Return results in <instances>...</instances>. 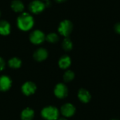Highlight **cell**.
<instances>
[{
  "mask_svg": "<svg viewBox=\"0 0 120 120\" xmlns=\"http://www.w3.org/2000/svg\"><path fill=\"white\" fill-rule=\"evenodd\" d=\"M17 25L20 30L28 31L34 25V18L28 13H22L17 19Z\"/></svg>",
  "mask_w": 120,
  "mask_h": 120,
  "instance_id": "1",
  "label": "cell"
},
{
  "mask_svg": "<svg viewBox=\"0 0 120 120\" xmlns=\"http://www.w3.org/2000/svg\"><path fill=\"white\" fill-rule=\"evenodd\" d=\"M59 113L58 109L52 105L44 108L41 112V117L46 120H57L59 117Z\"/></svg>",
  "mask_w": 120,
  "mask_h": 120,
  "instance_id": "2",
  "label": "cell"
},
{
  "mask_svg": "<svg viewBox=\"0 0 120 120\" xmlns=\"http://www.w3.org/2000/svg\"><path fill=\"white\" fill-rule=\"evenodd\" d=\"M72 29H73V25L72 22L68 20H64L60 23L58 31L60 33V34H61L62 36L65 37H68L69 35L71 34Z\"/></svg>",
  "mask_w": 120,
  "mask_h": 120,
  "instance_id": "3",
  "label": "cell"
},
{
  "mask_svg": "<svg viewBox=\"0 0 120 120\" xmlns=\"http://www.w3.org/2000/svg\"><path fill=\"white\" fill-rule=\"evenodd\" d=\"M45 39H46L45 34H44L43 32H41V30H36L33 31L30 34V41L32 44H36V45L43 43Z\"/></svg>",
  "mask_w": 120,
  "mask_h": 120,
  "instance_id": "4",
  "label": "cell"
},
{
  "mask_svg": "<svg viewBox=\"0 0 120 120\" xmlns=\"http://www.w3.org/2000/svg\"><path fill=\"white\" fill-rule=\"evenodd\" d=\"M54 94L59 99H63L68 95V89L63 83H58L54 88Z\"/></svg>",
  "mask_w": 120,
  "mask_h": 120,
  "instance_id": "5",
  "label": "cell"
},
{
  "mask_svg": "<svg viewBox=\"0 0 120 120\" xmlns=\"http://www.w3.org/2000/svg\"><path fill=\"white\" fill-rule=\"evenodd\" d=\"M46 7V4L41 0H34L29 4V10L34 14L41 13Z\"/></svg>",
  "mask_w": 120,
  "mask_h": 120,
  "instance_id": "6",
  "label": "cell"
},
{
  "mask_svg": "<svg viewBox=\"0 0 120 120\" xmlns=\"http://www.w3.org/2000/svg\"><path fill=\"white\" fill-rule=\"evenodd\" d=\"M60 112L65 117H71L76 112V108L70 103H65L60 108Z\"/></svg>",
  "mask_w": 120,
  "mask_h": 120,
  "instance_id": "7",
  "label": "cell"
},
{
  "mask_svg": "<svg viewBox=\"0 0 120 120\" xmlns=\"http://www.w3.org/2000/svg\"><path fill=\"white\" fill-rule=\"evenodd\" d=\"M36 90H37V86L32 82H26L22 84L21 87V91L22 94H25V96H31L34 94Z\"/></svg>",
  "mask_w": 120,
  "mask_h": 120,
  "instance_id": "8",
  "label": "cell"
},
{
  "mask_svg": "<svg viewBox=\"0 0 120 120\" xmlns=\"http://www.w3.org/2000/svg\"><path fill=\"white\" fill-rule=\"evenodd\" d=\"M48 51L46 49L39 48L37 49L33 53V58L35 60L38 62H41L45 60L48 57Z\"/></svg>",
  "mask_w": 120,
  "mask_h": 120,
  "instance_id": "9",
  "label": "cell"
},
{
  "mask_svg": "<svg viewBox=\"0 0 120 120\" xmlns=\"http://www.w3.org/2000/svg\"><path fill=\"white\" fill-rule=\"evenodd\" d=\"M12 85V81L11 78L6 75H2L0 77V91H6L10 89Z\"/></svg>",
  "mask_w": 120,
  "mask_h": 120,
  "instance_id": "10",
  "label": "cell"
},
{
  "mask_svg": "<svg viewBox=\"0 0 120 120\" xmlns=\"http://www.w3.org/2000/svg\"><path fill=\"white\" fill-rule=\"evenodd\" d=\"M77 96L79 100L83 103H88L91 100V95L90 92L85 89H80L78 91Z\"/></svg>",
  "mask_w": 120,
  "mask_h": 120,
  "instance_id": "11",
  "label": "cell"
},
{
  "mask_svg": "<svg viewBox=\"0 0 120 120\" xmlns=\"http://www.w3.org/2000/svg\"><path fill=\"white\" fill-rule=\"evenodd\" d=\"M71 63L72 61L70 57L67 55H64L62 57H60V58L59 59L58 65L60 68L63 70H66L71 65Z\"/></svg>",
  "mask_w": 120,
  "mask_h": 120,
  "instance_id": "12",
  "label": "cell"
},
{
  "mask_svg": "<svg viewBox=\"0 0 120 120\" xmlns=\"http://www.w3.org/2000/svg\"><path fill=\"white\" fill-rule=\"evenodd\" d=\"M11 7L15 13H22L24 11V4L20 0H13L11 4Z\"/></svg>",
  "mask_w": 120,
  "mask_h": 120,
  "instance_id": "13",
  "label": "cell"
},
{
  "mask_svg": "<svg viewBox=\"0 0 120 120\" xmlns=\"http://www.w3.org/2000/svg\"><path fill=\"white\" fill-rule=\"evenodd\" d=\"M11 32V25L6 20H0V34L6 36Z\"/></svg>",
  "mask_w": 120,
  "mask_h": 120,
  "instance_id": "14",
  "label": "cell"
},
{
  "mask_svg": "<svg viewBox=\"0 0 120 120\" xmlns=\"http://www.w3.org/2000/svg\"><path fill=\"white\" fill-rule=\"evenodd\" d=\"M34 117V112L32 109L27 108L24 109L20 115V118L22 120H32Z\"/></svg>",
  "mask_w": 120,
  "mask_h": 120,
  "instance_id": "15",
  "label": "cell"
},
{
  "mask_svg": "<svg viewBox=\"0 0 120 120\" xmlns=\"http://www.w3.org/2000/svg\"><path fill=\"white\" fill-rule=\"evenodd\" d=\"M8 65L10 68H13V69H18L20 68L21 67L22 65V61L20 58H17V57H13L12 58H11L8 62Z\"/></svg>",
  "mask_w": 120,
  "mask_h": 120,
  "instance_id": "16",
  "label": "cell"
},
{
  "mask_svg": "<svg viewBox=\"0 0 120 120\" xmlns=\"http://www.w3.org/2000/svg\"><path fill=\"white\" fill-rule=\"evenodd\" d=\"M62 47L66 51H71L72 49L73 44H72V41L70 40V38L65 37L63 39V43H62Z\"/></svg>",
  "mask_w": 120,
  "mask_h": 120,
  "instance_id": "17",
  "label": "cell"
},
{
  "mask_svg": "<svg viewBox=\"0 0 120 120\" xmlns=\"http://www.w3.org/2000/svg\"><path fill=\"white\" fill-rule=\"evenodd\" d=\"M75 72L70 70H68L65 71V72L63 75V80L65 82H70L75 79Z\"/></svg>",
  "mask_w": 120,
  "mask_h": 120,
  "instance_id": "18",
  "label": "cell"
},
{
  "mask_svg": "<svg viewBox=\"0 0 120 120\" xmlns=\"http://www.w3.org/2000/svg\"><path fill=\"white\" fill-rule=\"evenodd\" d=\"M46 40L50 43H56L59 40L58 34L55 32H51L48 34L46 37Z\"/></svg>",
  "mask_w": 120,
  "mask_h": 120,
  "instance_id": "19",
  "label": "cell"
},
{
  "mask_svg": "<svg viewBox=\"0 0 120 120\" xmlns=\"http://www.w3.org/2000/svg\"><path fill=\"white\" fill-rule=\"evenodd\" d=\"M5 65H6V63H5V61L4 60V59L0 57V72L2 71L4 68H5Z\"/></svg>",
  "mask_w": 120,
  "mask_h": 120,
  "instance_id": "20",
  "label": "cell"
},
{
  "mask_svg": "<svg viewBox=\"0 0 120 120\" xmlns=\"http://www.w3.org/2000/svg\"><path fill=\"white\" fill-rule=\"evenodd\" d=\"M115 30L117 33L120 34V22H117L115 25Z\"/></svg>",
  "mask_w": 120,
  "mask_h": 120,
  "instance_id": "21",
  "label": "cell"
},
{
  "mask_svg": "<svg viewBox=\"0 0 120 120\" xmlns=\"http://www.w3.org/2000/svg\"><path fill=\"white\" fill-rule=\"evenodd\" d=\"M57 2H58V3H62V2H64V1H67V0H56Z\"/></svg>",
  "mask_w": 120,
  "mask_h": 120,
  "instance_id": "22",
  "label": "cell"
},
{
  "mask_svg": "<svg viewBox=\"0 0 120 120\" xmlns=\"http://www.w3.org/2000/svg\"><path fill=\"white\" fill-rule=\"evenodd\" d=\"M58 120H67L66 119H65V118H60V119H59Z\"/></svg>",
  "mask_w": 120,
  "mask_h": 120,
  "instance_id": "23",
  "label": "cell"
},
{
  "mask_svg": "<svg viewBox=\"0 0 120 120\" xmlns=\"http://www.w3.org/2000/svg\"><path fill=\"white\" fill-rule=\"evenodd\" d=\"M117 120V119H113V120Z\"/></svg>",
  "mask_w": 120,
  "mask_h": 120,
  "instance_id": "24",
  "label": "cell"
},
{
  "mask_svg": "<svg viewBox=\"0 0 120 120\" xmlns=\"http://www.w3.org/2000/svg\"><path fill=\"white\" fill-rule=\"evenodd\" d=\"M41 1H49V0H41Z\"/></svg>",
  "mask_w": 120,
  "mask_h": 120,
  "instance_id": "25",
  "label": "cell"
},
{
  "mask_svg": "<svg viewBox=\"0 0 120 120\" xmlns=\"http://www.w3.org/2000/svg\"><path fill=\"white\" fill-rule=\"evenodd\" d=\"M0 16H1V11H0Z\"/></svg>",
  "mask_w": 120,
  "mask_h": 120,
  "instance_id": "26",
  "label": "cell"
}]
</instances>
